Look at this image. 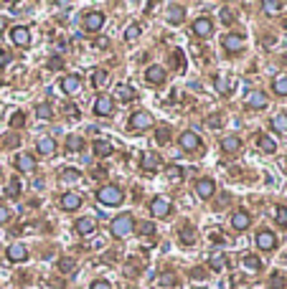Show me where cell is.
<instances>
[{"label":"cell","mask_w":287,"mask_h":289,"mask_svg":"<svg viewBox=\"0 0 287 289\" xmlns=\"http://www.w3.org/2000/svg\"><path fill=\"white\" fill-rule=\"evenodd\" d=\"M160 284H163V286H176L178 279H176L173 274H163V276H160Z\"/></svg>","instance_id":"obj_48"},{"label":"cell","mask_w":287,"mask_h":289,"mask_svg":"<svg viewBox=\"0 0 287 289\" xmlns=\"http://www.w3.org/2000/svg\"><path fill=\"white\" fill-rule=\"evenodd\" d=\"M272 87H274V94H279V97H287V76H277Z\"/></svg>","instance_id":"obj_36"},{"label":"cell","mask_w":287,"mask_h":289,"mask_svg":"<svg viewBox=\"0 0 287 289\" xmlns=\"http://www.w3.org/2000/svg\"><path fill=\"white\" fill-rule=\"evenodd\" d=\"M8 259L16 261V264H18V261H26V259H28V249H26L23 243H11V246H8Z\"/></svg>","instance_id":"obj_16"},{"label":"cell","mask_w":287,"mask_h":289,"mask_svg":"<svg viewBox=\"0 0 287 289\" xmlns=\"http://www.w3.org/2000/svg\"><path fill=\"white\" fill-rule=\"evenodd\" d=\"M94 228H97V221H94V218H79V221H76V233H81V236L94 233Z\"/></svg>","instance_id":"obj_21"},{"label":"cell","mask_w":287,"mask_h":289,"mask_svg":"<svg viewBox=\"0 0 287 289\" xmlns=\"http://www.w3.org/2000/svg\"><path fill=\"white\" fill-rule=\"evenodd\" d=\"M64 112L69 114V119H76V117H79V107H76V104H66Z\"/></svg>","instance_id":"obj_50"},{"label":"cell","mask_w":287,"mask_h":289,"mask_svg":"<svg viewBox=\"0 0 287 289\" xmlns=\"http://www.w3.org/2000/svg\"><path fill=\"white\" fill-rule=\"evenodd\" d=\"M221 21H224V23H231V21H234V16H231V11H229V8H224V11H221Z\"/></svg>","instance_id":"obj_54"},{"label":"cell","mask_w":287,"mask_h":289,"mask_svg":"<svg viewBox=\"0 0 287 289\" xmlns=\"http://www.w3.org/2000/svg\"><path fill=\"white\" fill-rule=\"evenodd\" d=\"M92 289H112V286H109V281H104V279H97V281H92Z\"/></svg>","instance_id":"obj_52"},{"label":"cell","mask_w":287,"mask_h":289,"mask_svg":"<svg viewBox=\"0 0 287 289\" xmlns=\"http://www.w3.org/2000/svg\"><path fill=\"white\" fill-rule=\"evenodd\" d=\"M61 178H64V180H69V183H74V180H79V170L66 168V170H61Z\"/></svg>","instance_id":"obj_47"},{"label":"cell","mask_w":287,"mask_h":289,"mask_svg":"<svg viewBox=\"0 0 287 289\" xmlns=\"http://www.w3.org/2000/svg\"><path fill=\"white\" fill-rule=\"evenodd\" d=\"M76 269V261L71 259V256H64V259H59V271L61 274H71Z\"/></svg>","instance_id":"obj_33"},{"label":"cell","mask_w":287,"mask_h":289,"mask_svg":"<svg viewBox=\"0 0 287 289\" xmlns=\"http://www.w3.org/2000/svg\"><path fill=\"white\" fill-rule=\"evenodd\" d=\"M274 221L282 228H287V208H284V205H277V208H274Z\"/></svg>","instance_id":"obj_38"},{"label":"cell","mask_w":287,"mask_h":289,"mask_svg":"<svg viewBox=\"0 0 287 289\" xmlns=\"http://www.w3.org/2000/svg\"><path fill=\"white\" fill-rule=\"evenodd\" d=\"M247 107L249 109H264L267 107V94L264 92H252L247 97Z\"/></svg>","instance_id":"obj_19"},{"label":"cell","mask_w":287,"mask_h":289,"mask_svg":"<svg viewBox=\"0 0 287 289\" xmlns=\"http://www.w3.org/2000/svg\"><path fill=\"white\" fill-rule=\"evenodd\" d=\"M221 44H224V51H226V54H239L247 41H244V36H239V33H226Z\"/></svg>","instance_id":"obj_4"},{"label":"cell","mask_w":287,"mask_h":289,"mask_svg":"<svg viewBox=\"0 0 287 289\" xmlns=\"http://www.w3.org/2000/svg\"><path fill=\"white\" fill-rule=\"evenodd\" d=\"M94 155H97V157L112 155V145H109L107 140H97V142H94Z\"/></svg>","instance_id":"obj_29"},{"label":"cell","mask_w":287,"mask_h":289,"mask_svg":"<svg viewBox=\"0 0 287 289\" xmlns=\"http://www.w3.org/2000/svg\"><path fill=\"white\" fill-rule=\"evenodd\" d=\"M209 125H211V127H219V125H221V117H211Z\"/></svg>","instance_id":"obj_57"},{"label":"cell","mask_w":287,"mask_h":289,"mask_svg":"<svg viewBox=\"0 0 287 289\" xmlns=\"http://www.w3.org/2000/svg\"><path fill=\"white\" fill-rule=\"evenodd\" d=\"M155 142L158 145H168L171 142V130L168 127H158L155 130Z\"/></svg>","instance_id":"obj_34"},{"label":"cell","mask_w":287,"mask_h":289,"mask_svg":"<svg viewBox=\"0 0 287 289\" xmlns=\"http://www.w3.org/2000/svg\"><path fill=\"white\" fill-rule=\"evenodd\" d=\"M8 61H11V54H8L6 49H0V69H3V66H6Z\"/></svg>","instance_id":"obj_53"},{"label":"cell","mask_w":287,"mask_h":289,"mask_svg":"<svg viewBox=\"0 0 287 289\" xmlns=\"http://www.w3.org/2000/svg\"><path fill=\"white\" fill-rule=\"evenodd\" d=\"M214 193H216V183H214L211 178L196 180V195H198V198H211Z\"/></svg>","instance_id":"obj_10"},{"label":"cell","mask_w":287,"mask_h":289,"mask_svg":"<svg viewBox=\"0 0 287 289\" xmlns=\"http://www.w3.org/2000/svg\"><path fill=\"white\" fill-rule=\"evenodd\" d=\"M97 198H99V203H104V205H119L122 198H125V193H122L119 185H102L99 193H97Z\"/></svg>","instance_id":"obj_1"},{"label":"cell","mask_w":287,"mask_h":289,"mask_svg":"<svg viewBox=\"0 0 287 289\" xmlns=\"http://www.w3.org/2000/svg\"><path fill=\"white\" fill-rule=\"evenodd\" d=\"M257 246H259L262 251H272L274 246H277V236L272 231H259L257 233Z\"/></svg>","instance_id":"obj_11"},{"label":"cell","mask_w":287,"mask_h":289,"mask_svg":"<svg viewBox=\"0 0 287 289\" xmlns=\"http://www.w3.org/2000/svg\"><path fill=\"white\" fill-rule=\"evenodd\" d=\"M79 87H81V79H79L76 74H69V76L61 79V89H64V94H74Z\"/></svg>","instance_id":"obj_17"},{"label":"cell","mask_w":287,"mask_h":289,"mask_svg":"<svg viewBox=\"0 0 287 289\" xmlns=\"http://www.w3.org/2000/svg\"><path fill=\"white\" fill-rule=\"evenodd\" d=\"M8 221H11V211L6 208V205H0V226L8 223Z\"/></svg>","instance_id":"obj_51"},{"label":"cell","mask_w":287,"mask_h":289,"mask_svg":"<svg viewBox=\"0 0 287 289\" xmlns=\"http://www.w3.org/2000/svg\"><path fill=\"white\" fill-rule=\"evenodd\" d=\"M112 112H114V102H112V97H109V94L97 97V102H94V114H97V117H109Z\"/></svg>","instance_id":"obj_6"},{"label":"cell","mask_w":287,"mask_h":289,"mask_svg":"<svg viewBox=\"0 0 287 289\" xmlns=\"http://www.w3.org/2000/svg\"><path fill=\"white\" fill-rule=\"evenodd\" d=\"M181 241H183V243H193V241H196L193 231H191V228H181Z\"/></svg>","instance_id":"obj_49"},{"label":"cell","mask_w":287,"mask_h":289,"mask_svg":"<svg viewBox=\"0 0 287 289\" xmlns=\"http://www.w3.org/2000/svg\"><path fill=\"white\" fill-rule=\"evenodd\" d=\"M150 213H153L155 218H166V216L171 213V198L155 195V198L150 200Z\"/></svg>","instance_id":"obj_3"},{"label":"cell","mask_w":287,"mask_h":289,"mask_svg":"<svg viewBox=\"0 0 287 289\" xmlns=\"http://www.w3.org/2000/svg\"><path fill=\"white\" fill-rule=\"evenodd\" d=\"M117 99H119V102H132V99H135V89L127 87V84H119V87H117Z\"/></svg>","instance_id":"obj_27"},{"label":"cell","mask_w":287,"mask_h":289,"mask_svg":"<svg viewBox=\"0 0 287 289\" xmlns=\"http://www.w3.org/2000/svg\"><path fill=\"white\" fill-rule=\"evenodd\" d=\"M16 168H18L21 173H33V170H36V157L28 155V152L18 155V157H16Z\"/></svg>","instance_id":"obj_14"},{"label":"cell","mask_w":287,"mask_h":289,"mask_svg":"<svg viewBox=\"0 0 287 289\" xmlns=\"http://www.w3.org/2000/svg\"><path fill=\"white\" fill-rule=\"evenodd\" d=\"M145 79L150 81V84H163V81H166V69L158 66V64H153V66L145 69Z\"/></svg>","instance_id":"obj_13"},{"label":"cell","mask_w":287,"mask_h":289,"mask_svg":"<svg viewBox=\"0 0 287 289\" xmlns=\"http://www.w3.org/2000/svg\"><path fill=\"white\" fill-rule=\"evenodd\" d=\"M132 228H135V221H132L130 213H122V216H117V218L112 221V236H117V238L130 236Z\"/></svg>","instance_id":"obj_2"},{"label":"cell","mask_w":287,"mask_h":289,"mask_svg":"<svg viewBox=\"0 0 287 289\" xmlns=\"http://www.w3.org/2000/svg\"><path fill=\"white\" fill-rule=\"evenodd\" d=\"M46 66H49L51 71H59V69H64V59L56 54V56H51V59H49V64H46Z\"/></svg>","instance_id":"obj_46"},{"label":"cell","mask_w":287,"mask_h":289,"mask_svg":"<svg viewBox=\"0 0 287 289\" xmlns=\"http://www.w3.org/2000/svg\"><path fill=\"white\" fill-rule=\"evenodd\" d=\"M193 33L201 36V38H209V36L214 33V23H211L209 18H196V21H193Z\"/></svg>","instance_id":"obj_12"},{"label":"cell","mask_w":287,"mask_h":289,"mask_svg":"<svg viewBox=\"0 0 287 289\" xmlns=\"http://www.w3.org/2000/svg\"><path fill=\"white\" fill-rule=\"evenodd\" d=\"M284 64H287V56H284Z\"/></svg>","instance_id":"obj_59"},{"label":"cell","mask_w":287,"mask_h":289,"mask_svg":"<svg viewBox=\"0 0 287 289\" xmlns=\"http://www.w3.org/2000/svg\"><path fill=\"white\" fill-rule=\"evenodd\" d=\"M130 127H132V130H148V127H153V114H148V112H135V114L130 117Z\"/></svg>","instance_id":"obj_9"},{"label":"cell","mask_w":287,"mask_h":289,"mask_svg":"<svg viewBox=\"0 0 287 289\" xmlns=\"http://www.w3.org/2000/svg\"><path fill=\"white\" fill-rule=\"evenodd\" d=\"M166 175H168L171 180H181V178H183V168H178V165H168Z\"/></svg>","instance_id":"obj_42"},{"label":"cell","mask_w":287,"mask_h":289,"mask_svg":"<svg viewBox=\"0 0 287 289\" xmlns=\"http://www.w3.org/2000/svg\"><path fill=\"white\" fill-rule=\"evenodd\" d=\"M211 241H214V243H224L226 238H224V236H221L219 231H214V233H211Z\"/></svg>","instance_id":"obj_55"},{"label":"cell","mask_w":287,"mask_h":289,"mask_svg":"<svg viewBox=\"0 0 287 289\" xmlns=\"http://www.w3.org/2000/svg\"><path fill=\"white\" fill-rule=\"evenodd\" d=\"M102 26H104V13H99V11H89V13L84 16V28H87L89 33L99 31Z\"/></svg>","instance_id":"obj_8"},{"label":"cell","mask_w":287,"mask_h":289,"mask_svg":"<svg viewBox=\"0 0 287 289\" xmlns=\"http://www.w3.org/2000/svg\"><path fill=\"white\" fill-rule=\"evenodd\" d=\"M267 289H284V279H282V274H272L269 276V284H267Z\"/></svg>","instance_id":"obj_41"},{"label":"cell","mask_w":287,"mask_h":289,"mask_svg":"<svg viewBox=\"0 0 287 289\" xmlns=\"http://www.w3.org/2000/svg\"><path fill=\"white\" fill-rule=\"evenodd\" d=\"M209 266H211L214 271H221V269L226 266V256H224V254H211V256H209Z\"/></svg>","instance_id":"obj_32"},{"label":"cell","mask_w":287,"mask_h":289,"mask_svg":"<svg viewBox=\"0 0 287 289\" xmlns=\"http://www.w3.org/2000/svg\"><path fill=\"white\" fill-rule=\"evenodd\" d=\"M158 165H160V160H158L155 152H145V155H142V170H145V173H155Z\"/></svg>","instance_id":"obj_24"},{"label":"cell","mask_w":287,"mask_h":289,"mask_svg":"<svg viewBox=\"0 0 287 289\" xmlns=\"http://www.w3.org/2000/svg\"><path fill=\"white\" fill-rule=\"evenodd\" d=\"M239 147H241V140H239L236 135H226V137L221 140V150L229 152V155H231V152H239Z\"/></svg>","instance_id":"obj_23"},{"label":"cell","mask_w":287,"mask_h":289,"mask_svg":"<svg viewBox=\"0 0 287 289\" xmlns=\"http://www.w3.org/2000/svg\"><path fill=\"white\" fill-rule=\"evenodd\" d=\"M178 145H181L186 152H193V150H198V147H201V137H198L193 130H186V132L178 137Z\"/></svg>","instance_id":"obj_7"},{"label":"cell","mask_w":287,"mask_h":289,"mask_svg":"<svg viewBox=\"0 0 287 289\" xmlns=\"http://www.w3.org/2000/svg\"><path fill=\"white\" fill-rule=\"evenodd\" d=\"M26 125V114L23 112H13V117H11V127H23Z\"/></svg>","instance_id":"obj_45"},{"label":"cell","mask_w":287,"mask_h":289,"mask_svg":"<svg viewBox=\"0 0 287 289\" xmlns=\"http://www.w3.org/2000/svg\"><path fill=\"white\" fill-rule=\"evenodd\" d=\"M11 41H13L16 46H21V49H28L31 46V31L26 26H16L11 31Z\"/></svg>","instance_id":"obj_5"},{"label":"cell","mask_w":287,"mask_h":289,"mask_svg":"<svg viewBox=\"0 0 287 289\" xmlns=\"http://www.w3.org/2000/svg\"><path fill=\"white\" fill-rule=\"evenodd\" d=\"M6 28H8V18L0 16V31H6Z\"/></svg>","instance_id":"obj_58"},{"label":"cell","mask_w":287,"mask_h":289,"mask_svg":"<svg viewBox=\"0 0 287 289\" xmlns=\"http://www.w3.org/2000/svg\"><path fill=\"white\" fill-rule=\"evenodd\" d=\"M21 190H23V185H21V180H18V178H13V180L6 185V195H8V198H18V195H21Z\"/></svg>","instance_id":"obj_31"},{"label":"cell","mask_w":287,"mask_h":289,"mask_svg":"<svg viewBox=\"0 0 287 289\" xmlns=\"http://www.w3.org/2000/svg\"><path fill=\"white\" fill-rule=\"evenodd\" d=\"M259 150H264V152H274V150H277V142H274L272 137L262 135V137H259Z\"/></svg>","instance_id":"obj_37"},{"label":"cell","mask_w":287,"mask_h":289,"mask_svg":"<svg viewBox=\"0 0 287 289\" xmlns=\"http://www.w3.org/2000/svg\"><path fill=\"white\" fill-rule=\"evenodd\" d=\"M38 152L46 155V157H51V155L56 152V140H54V137H41V140H38Z\"/></svg>","instance_id":"obj_20"},{"label":"cell","mask_w":287,"mask_h":289,"mask_svg":"<svg viewBox=\"0 0 287 289\" xmlns=\"http://www.w3.org/2000/svg\"><path fill=\"white\" fill-rule=\"evenodd\" d=\"M140 33H142V28H140L137 23H132V26H127V28H125V38H127V41L140 38Z\"/></svg>","instance_id":"obj_40"},{"label":"cell","mask_w":287,"mask_h":289,"mask_svg":"<svg viewBox=\"0 0 287 289\" xmlns=\"http://www.w3.org/2000/svg\"><path fill=\"white\" fill-rule=\"evenodd\" d=\"M272 127H274L277 132H287V114H284V112H279V114L272 117Z\"/></svg>","instance_id":"obj_30"},{"label":"cell","mask_w":287,"mask_h":289,"mask_svg":"<svg viewBox=\"0 0 287 289\" xmlns=\"http://www.w3.org/2000/svg\"><path fill=\"white\" fill-rule=\"evenodd\" d=\"M59 203H61L64 211H76L79 205H81V195H79V193H64Z\"/></svg>","instance_id":"obj_15"},{"label":"cell","mask_w":287,"mask_h":289,"mask_svg":"<svg viewBox=\"0 0 287 289\" xmlns=\"http://www.w3.org/2000/svg\"><path fill=\"white\" fill-rule=\"evenodd\" d=\"M166 18H168L173 26H178V23H183V21H186V8H181V6H168Z\"/></svg>","instance_id":"obj_18"},{"label":"cell","mask_w":287,"mask_h":289,"mask_svg":"<svg viewBox=\"0 0 287 289\" xmlns=\"http://www.w3.org/2000/svg\"><path fill=\"white\" fill-rule=\"evenodd\" d=\"M241 264H244V269H249V271H259V269H262V261H259L257 256H252V254H244V256H241Z\"/></svg>","instance_id":"obj_28"},{"label":"cell","mask_w":287,"mask_h":289,"mask_svg":"<svg viewBox=\"0 0 287 289\" xmlns=\"http://www.w3.org/2000/svg\"><path fill=\"white\" fill-rule=\"evenodd\" d=\"M252 223V218H249V213H244V211H236L234 216H231V226L236 228V231H244Z\"/></svg>","instance_id":"obj_22"},{"label":"cell","mask_w":287,"mask_h":289,"mask_svg":"<svg viewBox=\"0 0 287 289\" xmlns=\"http://www.w3.org/2000/svg\"><path fill=\"white\" fill-rule=\"evenodd\" d=\"M92 84H94L97 89H104V87L109 84V74H107V71H102V69H97V71L92 74Z\"/></svg>","instance_id":"obj_26"},{"label":"cell","mask_w":287,"mask_h":289,"mask_svg":"<svg viewBox=\"0 0 287 289\" xmlns=\"http://www.w3.org/2000/svg\"><path fill=\"white\" fill-rule=\"evenodd\" d=\"M66 150L69 152H81L84 150V137L81 135H69L66 137Z\"/></svg>","instance_id":"obj_25"},{"label":"cell","mask_w":287,"mask_h":289,"mask_svg":"<svg viewBox=\"0 0 287 289\" xmlns=\"http://www.w3.org/2000/svg\"><path fill=\"white\" fill-rule=\"evenodd\" d=\"M36 114H38L41 119H51V117H54V109H51V104H38V107H36Z\"/></svg>","instance_id":"obj_39"},{"label":"cell","mask_w":287,"mask_h":289,"mask_svg":"<svg viewBox=\"0 0 287 289\" xmlns=\"http://www.w3.org/2000/svg\"><path fill=\"white\" fill-rule=\"evenodd\" d=\"M107 46H109L107 38H97V49H107Z\"/></svg>","instance_id":"obj_56"},{"label":"cell","mask_w":287,"mask_h":289,"mask_svg":"<svg viewBox=\"0 0 287 289\" xmlns=\"http://www.w3.org/2000/svg\"><path fill=\"white\" fill-rule=\"evenodd\" d=\"M214 84H216V92H219V94H226V92H229V79L216 76V79H214Z\"/></svg>","instance_id":"obj_43"},{"label":"cell","mask_w":287,"mask_h":289,"mask_svg":"<svg viewBox=\"0 0 287 289\" xmlns=\"http://www.w3.org/2000/svg\"><path fill=\"white\" fill-rule=\"evenodd\" d=\"M140 236H155V223L153 221H142L140 223Z\"/></svg>","instance_id":"obj_44"},{"label":"cell","mask_w":287,"mask_h":289,"mask_svg":"<svg viewBox=\"0 0 287 289\" xmlns=\"http://www.w3.org/2000/svg\"><path fill=\"white\" fill-rule=\"evenodd\" d=\"M262 11L269 13V16H277V13L282 11V3H277V0H264V3H262Z\"/></svg>","instance_id":"obj_35"}]
</instances>
